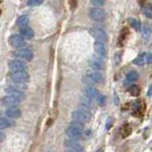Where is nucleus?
Listing matches in <instances>:
<instances>
[{
    "label": "nucleus",
    "instance_id": "33",
    "mask_svg": "<svg viewBox=\"0 0 152 152\" xmlns=\"http://www.w3.org/2000/svg\"><path fill=\"white\" fill-rule=\"evenodd\" d=\"M65 152H75V151H73V150H71V149H67Z\"/></svg>",
    "mask_w": 152,
    "mask_h": 152
},
{
    "label": "nucleus",
    "instance_id": "1",
    "mask_svg": "<svg viewBox=\"0 0 152 152\" xmlns=\"http://www.w3.org/2000/svg\"><path fill=\"white\" fill-rule=\"evenodd\" d=\"M91 117V108L85 107L83 104H80V107L72 113V118H73V120H77V121L83 123L90 121Z\"/></svg>",
    "mask_w": 152,
    "mask_h": 152
},
{
    "label": "nucleus",
    "instance_id": "35",
    "mask_svg": "<svg viewBox=\"0 0 152 152\" xmlns=\"http://www.w3.org/2000/svg\"><path fill=\"white\" fill-rule=\"evenodd\" d=\"M47 152H54V151H47Z\"/></svg>",
    "mask_w": 152,
    "mask_h": 152
},
{
    "label": "nucleus",
    "instance_id": "23",
    "mask_svg": "<svg viewBox=\"0 0 152 152\" xmlns=\"http://www.w3.org/2000/svg\"><path fill=\"white\" fill-rule=\"evenodd\" d=\"M128 22H129L130 26L134 28L136 31H139L141 30V23H140L139 20H137L135 18H129V20H128Z\"/></svg>",
    "mask_w": 152,
    "mask_h": 152
},
{
    "label": "nucleus",
    "instance_id": "9",
    "mask_svg": "<svg viewBox=\"0 0 152 152\" xmlns=\"http://www.w3.org/2000/svg\"><path fill=\"white\" fill-rule=\"evenodd\" d=\"M9 70L11 71V73H14V72H21V71H25L26 70V64H25L24 61L22 60H12V61L9 62Z\"/></svg>",
    "mask_w": 152,
    "mask_h": 152
},
{
    "label": "nucleus",
    "instance_id": "18",
    "mask_svg": "<svg viewBox=\"0 0 152 152\" xmlns=\"http://www.w3.org/2000/svg\"><path fill=\"white\" fill-rule=\"evenodd\" d=\"M141 31H142V37L145 41H148L150 39L151 36V26L148 24V23H143V25L141 26Z\"/></svg>",
    "mask_w": 152,
    "mask_h": 152
},
{
    "label": "nucleus",
    "instance_id": "7",
    "mask_svg": "<svg viewBox=\"0 0 152 152\" xmlns=\"http://www.w3.org/2000/svg\"><path fill=\"white\" fill-rule=\"evenodd\" d=\"M14 56L16 57L17 59L19 60H22V61H26V62H30L32 61L33 57H34V54L30 49L28 48H21L19 49L18 51H16L14 53Z\"/></svg>",
    "mask_w": 152,
    "mask_h": 152
},
{
    "label": "nucleus",
    "instance_id": "8",
    "mask_svg": "<svg viewBox=\"0 0 152 152\" xmlns=\"http://www.w3.org/2000/svg\"><path fill=\"white\" fill-rule=\"evenodd\" d=\"M105 11L102 8L96 7V8H91L90 10V17L94 21H102L105 19Z\"/></svg>",
    "mask_w": 152,
    "mask_h": 152
},
{
    "label": "nucleus",
    "instance_id": "31",
    "mask_svg": "<svg viewBox=\"0 0 152 152\" xmlns=\"http://www.w3.org/2000/svg\"><path fill=\"white\" fill-rule=\"evenodd\" d=\"M146 62H147L148 64H151L152 63V53L146 54Z\"/></svg>",
    "mask_w": 152,
    "mask_h": 152
},
{
    "label": "nucleus",
    "instance_id": "19",
    "mask_svg": "<svg viewBox=\"0 0 152 152\" xmlns=\"http://www.w3.org/2000/svg\"><path fill=\"white\" fill-rule=\"evenodd\" d=\"M16 24L18 25L20 28L26 27V26H28V24H29V19H28L27 16L22 15V16H20L18 19H17Z\"/></svg>",
    "mask_w": 152,
    "mask_h": 152
},
{
    "label": "nucleus",
    "instance_id": "15",
    "mask_svg": "<svg viewBox=\"0 0 152 152\" xmlns=\"http://www.w3.org/2000/svg\"><path fill=\"white\" fill-rule=\"evenodd\" d=\"M5 115L9 118H18L21 116V110L17 107H10L5 110Z\"/></svg>",
    "mask_w": 152,
    "mask_h": 152
},
{
    "label": "nucleus",
    "instance_id": "4",
    "mask_svg": "<svg viewBox=\"0 0 152 152\" xmlns=\"http://www.w3.org/2000/svg\"><path fill=\"white\" fill-rule=\"evenodd\" d=\"M91 35L94 37L96 41L102 42V43H107V33L104 28L102 27H94L90 30Z\"/></svg>",
    "mask_w": 152,
    "mask_h": 152
},
{
    "label": "nucleus",
    "instance_id": "22",
    "mask_svg": "<svg viewBox=\"0 0 152 152\" xmlns=\"http://www.w3.org/2000/svg\"><path fill=\"white\" fill-rule=\"evenodd\" d=\"M91 99H93L90 97V96H83L82 99H81V104L85 105V107H87L88 108H91V107H93V100H91Z\"/></svg>",
    "mask_w": 152,
    "mask_h": 152
},
{
    "label": "nucleus",
    "instance_id": "6",
    "mask_svg": "<svg viewBox=\"0 0 152 152\" xmlns=\"http://www.w3.org/2000/svg\"><path fill=\"white\" fill-rule=\"evenodd\" d=\"M88 66L91 67V70L100 71L104 69L105 64H104V59H102V57L97 55V56L91 57V59L88 60Z\"/></svg>",
    "mask_w": 152,
    "mask_h": 152
},
{
    "label": "nucleus",
    "instance_id": "24",
    "mask_svg": "<svg viewBox=\"0 0 152 152\" xmlns=\"http://www.w3.org/2000/svg\"><path fill=\"white\" fill-rule=\"evenodd\" d=\"M142 12L143 14L147 17L149 19H152V7L151 5H144V6L142 7Z\"/></svg>",
    "mask_w": 152,
    "mask_h": 152
},
{
    "label": "nucleus",
    "instance_id": "17",
    "mask_svg": "<svg viewBox=\"0 0 152 152\" xmlns=\"http://www.w3.org/2000/svg\"><path fill=\"white\" fill-rule=\"evenodd\" d=\"M84 91H85L86 96H90L91 99H96V97L99 96V91H97V88H94L93 85L87 86V87L84 88Z\"/></svg>",
    "mask_w": 152,
    "mask_h": 152
},
{
    "label": "nucleus",
    "instance_id": "32",
    "mask_svg": "<svg viewBox=\"0 0 152 152\" xmlns=\"http://www.w3.org/2000/svg\"><path fill=\"white\" fill-rule=\"evenodd\" d=\"M4 138H5V134L3 132H1V131H0V142L3 141Z\"/></svg>",
    "mask_w": 152,
    "mask_h": 152
},
{
    "label": "nucleus",
    "instance_id": "10",
    "mask_svg": "<svg viewBox=\"0 0 152 152\" xmlns=\"http://www.w3.org/2000/svg\"><path fill=\"white\" fill-rule=\"evenodd\" d=\"M65 145L67 146L69 149H71V150H73L75 152H85L84 147L82 146L81 143L78 142V140L68 138L65 140Z\"/></svg>",
    "mask_w": 152,
    "mask_h": 152
},
{
    "label": "nucleus",
    "instance_id": "16",
    "mask_svg": "<svg viewBox=\"0 0 152 152\" xmlns=\"http://www.w3.org/2000/svg\"><path fill=\"white\" fill-rule=\"evenodd\" d=\"M20 35L22 37H24L25 39L31 40L34 38V36H35V32H34V30L31 27L26 26V27L20 28Z\"/></svg>",
    "mask_w": 152,
    "mask_h": 152
},
{
    "label": "nucleus",
    "instance_id": "25",
    "mask_svg": "<svg viewBox=\"0 0 152 152\" xmlns=\"http://www.w3.org/2000/svg\"><path fill=\"white\" fill-rule=\"evenodd\" d=\"M10 125H11L10 120H8L7 118H3V117L0 118V129H5V128L9 127Z\"/></svg>",
    "mask_w": 152,
    "mask_h": 152
},
{
    "label": "nucleus",
    "instance_id": "26",
    "mask_svg": "<svg viewBox=\"0 0 152 152\" xmlns=\"http://www.w3.org/2000/svg\"><path fill=\"white\" fill-rule=\"evenodd\" d=\"M43 2H44V0H28L27 4H28V6L35 7V6H39V5H41Z\"/></svg>",
    "mask_w": 152,
    "mask_h": 152
},
{
    "label": "nucleus",
    "instance_id": "28",
    "mask_svg": "<svg viewBox=\"0 0 152 152\" xmlns=\"http://www.w3.org/2000/svg\"><path fill=\"white\" fill-rule=\"evenodd\" d=\"M97 99V102H99V105H104V102H105V96H104V94H99V96L96 97Z\"/></svg>",
    "mask_w": 152,
    "mask_h": 152
},
{
    "label": "nucleus",
    "instance_id": "12",
    "mask_svg": "<svg viewBox=\"0 0 152 152\" xmlns=\"http://www.w3.org/2000/svg\"><path fill=\"white\" fill-rule=\"evenodd\" d=\"M20 102H21V99L19 97L9 96V94L2 99V104L5 105V107H16L20 104Z\"/></svg>",
    "mask_w": 152,
    "mask_h": 152
},
{
    "label": "nucleus",
    "instance_id": "20",
    "mask_svg": "<svg viewBox=\"0 0 152 152\" xmlns=\"http://www.w3.org/2000/svg\"><path fill=\"white\" fill-rule=\"evenodd\" d=\"M146 62V54L143 53L141 55H139L138 57H136L135 59L133 60V64H135L137 66H143Z\"/></svg>",
    "mask_w": 152,
    "mask_h": 152
},
{
    "label": "nucleus",
    "instance_id": "21",
    "mask_svg": "<svg viewBox=\"0 0 152 152\" xmlns=\"http://www.w3.org/2000/svg\"><path fill=\"white\" fill-rule=\"evenodd\" d=\"M138 78H139L138 73L135 72V71H131L127 75H126V80H127L128 82H130V83L136 82L137 80H138Z\"/></svg>",
    "mask_w": 152,
    "mask_h": 152
},
{
    "label": "nucleus",
    "instance_id": "3",
    "mask_svg": "<svg viewBox=\"0 0 152 152\" xmlns=\"http://www.w3.org/2000/svg\"><path fill=\"white\" fill-rule=\"evenodd\" d=\"M10 80L17 85H24L28 83V81L30 80V77L26 71L14 72L10 75Z\"/></svg>",
    "mask_w": 152,
    "mask_h": 152
},
{
    "label": "nucleus",
    "instance_id": "13",
    "mask_svg": "<svg viewBox=\"0 0 152 152\" xmlns=\"http://www.w3.org/2000/svg\"><path fill=\"white\" fill-rule=\"evenodd\" d=\"M5 91H6L9 96H14L16 97H19L20 99H23L25 97V94H24V91H22V88H18L16 87H13V86L7 87L5 88Z\"/></svg>",
    "mask_w": 152,
    "mask_h": 152
},
{
    "label": "nucleus",
    "instance_id": "14",
    "mask_svg": "<svg viewBox=\"0 0 152 152\" xmlns=\"http://www.w3.org/2000/svg\"><path fill=\"white\" fill-rule=\"evenodd\" d=\"M94 51H96V53L97 54V55L102 57V58L107 55V47H105L104 43L99 42V41H96L94 44Z\"/></svg>",
    "mask_w": 152,
    "mask_h": 152
},
{
    "label": "nucleus",
    "instance_id": "29",
    "mask_svg": "<svg viewBox=\"0 0 152 152\" xmlns=\"http://www.w3.org/2000/svg\"><path fill=\"white\" fill-rule=\"evenodd\" d=\"M130 93L133 96H137V94H139V88L137 86H133V87L130 88Z\"/></svg>",
    "mask_w": 152,
    "mask_h": 152
},
{
    "label": "nucleus",
    "instance_id": "11",
    "mask_svg": "<svg viewBox=\"0 0 152 152\" xmlns=\"http://www.w3.org/2000/svg\"><path fill=\"white\" fill-rule=\"evenodd\" d=\"M66 133H67V135L70 137V138L75 139V140L81 139L83 135H84V131L77 129V128H75L71 125H69V127L67 128V130H66Z\"/></svg>",
    "mask_w": 152,
    "mask_h": 152
},
{
    "label": "nucleus",
    "instance_id": "5",
    "mask_svg": "<svg viewBox=\"0 0 152 152\" xmlns=\"http://www.w3.org/2000/svg\"><path fill=\"white\" fill-rule=\"evenodd\" d=\"M8 42H9L10 46H12L13 48L16 49H21L25 47V45H26V40L20 34H13V35H11L9 39H8Z\"/></svg>",
    "mask_w": 152,
    "mask_h": 152
},
{
    "label": "nucleus",
    "instance_id": "30",
    "mask_svg": "<svg viewBox=\"0 0 152 152\" xmlns=\"http://www.w3.org/2000/svg\"><path fill=\"white\" fill-rule=\"evenodd\" d=\"M113 119L111 118V117H110V118H107V125H105V128H107V129H108L110 127H111V125H113Z\"/></svg>",
    "mask_w": 152,
    "mask_h": 152
},
{
    "label": "nucleus",
    "instance_id": "27",
    "mask_svg": "<svg viewBox=\"0 0 152 152\" xmlns=\"http://www.w3.org/2000/svg\"><path fill=\"white\" fill-rule=\"evenodd\" d=\"M91 3L94 5L96 7H99V6H102V5L105 4V0H90Z\"/></svg>",
    "mask_w": 152,
    "mask_h": 152
},
{
    "label": "nucleus",
    "instance_id": "34",
    "mask_svg": "<svg viewBox=\"0 0 152 152\" xmlns=\"http://www.w3.org/2000/svg\"><path fill=\"white\" fill-rule=\"evenodd\" d=\"M96 152H104V150H102V149H99V150H96Z\"/></svg>",
    "mask_w": 152,
    "mask_h": 152
},
{
    "label": "nucleus",
    "instance_id": "2",
    "mask_svg": "<svg viewBox=\"0 0 152 152\" xmlns=\"http://www.w3.org/2000/svg\"><path fill=\"white\" fill-rule=\"evenodd\" d=\"M104 81V76L99 71L96 70H88L86 72L83 78V82L88 85H94V84H100Z\"/></svg>",
    "mask_w": 152,
    "mask_h": 152
}]
</instances>
